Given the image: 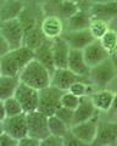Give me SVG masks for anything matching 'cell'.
Segmentation results:
<instances>
[{
  "instance_id": "cell-1",
  "label": "cell",
  "mask_w": 117,
  "mask_h": 146,
  "mask_svg": "<svg viewBox=\"0 0 117 146\" xmlns=\"http://www.w3.org/2000/svg\"><path fill=\"white\" fill-rule=\"evenodd\" d=\"M20 80L22 83L42 90L50 85L51 73L45 66H43L39 61L33 58L29 63H27L25 68L20 72Z\"/></svg>"
},
{
  "instance_id": "cell-2",
  "label": "cell",
  "mask_w": 117,
  "mask_h": 146,
  "mask_svg": "<svg viewBox=\"0 0 117 146\" xmlns=\"http://www.w3.org/2000/svg\"><path fill=\"white\" fill-rule=\"evenodd\" d=\"M117 78V65L112 58H107L104 62L99 63L90 68L89 82L99 89H105L110 83Z\"/></svg>"
},
{
  "instance_id": "cell-3",
  "label": "cell",
  "mask_w": 117,
  "mask_h": 146,
  "mask_svg": "<svg viewBox=\"0 0 117 146\" xmlns=\"http://www.w3.org/2000/svg\"><path fill=\"white\" fill-rule=\"evenodd\" d=\"M64 91L57 89L54 85H49L47 88L39 90V105L38 111L43 112L48 117L54 116L57 108L61 106L60 100Z\"/></svg>"
},
{
  "instance_id": "cell-4",
  "label": "cell",
  "mask_w": 117,
  "mask_h": 146,
  "mask_svg": "<svg viewBox=\"0 0 117 146\" xmlns=\"http://www.w3.org/2000/svg\"><path fill=\"white\" fill-rule=\"evenodd\" d=\"M0 34L5 38L11 49L23 45L25 29L19 18L0 20Z\"/></svg>"
},
{
  "instance_id": "cell-5",
  "label": "cell",
  "mask_w": 117,
  "mask_h": 146,
  "mask_svg": "<svg viewBox=\"0 0 117 146\" xmlns=\"http://www.w3.org/2000/svg\"><path fill=\"white\" fill-rule=\"evenodd\" d=\"M13 96L19 100V102L21 104L25 113H29V112H33L38 110V105H39V90L38 89L32 88V86L20 82Z\"/></svg>"
},
{
  "instance_id": "cell-6",
  "label": "cell",
  "mask_w": 117,
  "mask_h": 146,
  "mask_svg": "<svg viewBox=\"0 0 117 146\" xmlns=\"http://www.w3.org/2000/svg\"><path fill=\"white\" fill-rule=\"evenodd\" d=\"M27 115V123H28V134L33 138L42 141L44 138L50 134L49 131L48 116L40 111H33Z\"/></svg>"
},
{
  "instance_id": "cell-7",
  "label": "cell",
  "mask_w": 117,
  "mask_h": 146,
  "mask_svg": "<svg viewBox=\"0 0 117 146\" xmlns=\"http://www.w3.org/2000/svg\"><path fill=\"white\" fill-rule=\"evenodd\" d=\"M98 128H99V123L93 118V119L72 125L70 129L71 133L76 138H78L84 145H93L98 135Z\"/></svg>"
},
{
  "instance_id": "cell-8",
  "label": "cell",
  "mask_w": 117,
  "mask_h": 146,
  "mask_svg": "<svg viewBox=\"0 0 117 146\" xmlns=\"http://www.w3.org/2000/svg\"><path fill=\"white\" fill-rule=\"evenodd\" d=\"M3 127H4V131H6L7 134H10L17 140L28 135V123H27L26 113L7 117L3 122Z\"/></svg>"
},
{
  "instance_id": "cell-9",
  "label": "cell",
  "mask_w": 117,
  "mask_h": 146,
  "mask_svg": "<svg viewBox=\"0 0 117 146\" xmlns=\"http://www.w3.org/2000/svg\"><path fill=\"white\" fill-rule=\"evenodd\" d=\"M83 55H84L85 62H87V65L90 68L111 57V55L107 52V50L101 45L100 40H96V39L92 42L87 48L83 49Z\"/></svg>"
},
{
  "instance_id": "cell-10",
  "label": "cell",
  "mask_w": 117,
  "mask_h": 146,
  "mask_svg": "<svg viewBox=\"0 0 117 146\" xmlns=\"http://www.w3.org/2000/svg\"><path fill=\"white\" fill-rule=\"evenodd\" d=\"M88 80L85 78H82L77 74H74L72 71H70L67 67L65 68H56L51 74V83L50 85L56 86L57 89H60L62 91L68 90V88L77 80ZM89 82V80H88ZM90 83V82H89Z\"/></svg>"
},
{
  "instance_id": "cell-11",
  "label": "cell",
  "mask_w": 117,
  "mask_h": 146,
  "mask_svg": "<svg viewBox=\"0 0 117 146\" xmlns=\"http://www.w3.org/2000/svg\"><path fill=\"white\" fill-rule=\"evenodd\" d=\"M67 44L70 45L71 49H77V50H83L87 48L92 42H94V36L88 29H82V31H65L62 34Z\"/></svg>"
},
{
  "instance_id": "cell-12",
  "label": "cell",
  "mask_w": 117,
  "mask_h": 146,
  "mask_svg": "<svg viewBox=\"0 0 117 146\" xmlns=\"http://www.w3.org/2000/svg\"><path fill=\"white\" fill-rule=\"evenodd\" d=\"M67 68L72 71L74 74H77L82 78H85L89 80V72H90V67L87 65L83 55V50L77 49H71L68 55V63H67Z\"/></svg>"
},
{
  "instance_id": "cell-13",
  "label": "cell",
  "mask_w": 117,
  "mask_h": 146,
  "mask_svg": "<svg viewBox=\"0 0 117 146\" xmlns=\"http://www.w3.org/2000/svg\"><path fill=\"white\" fill-rule=\"evenodd\" d=\"M96 112H98V110L94 106V104L90 99V95L82 96L80 98L79 105L73 112V123H72V125L85 122V121H89V119H93V118H95Z\"/></svg>"
},
{
  "instance_id": "cell-14",
  "label": "cell",
  "mask_w": 117,
  "mask_h": 146,
  "mask_svg": "<svg viewBox=\"0 0 117 146\" xmlns=\"http://www.w3.org/2000/svg\"><path fill=\"white\" fill-rule=\"evenodd\" d=\"M40 28H42L44 35L47 39H56L62 36L65 32V25L61 17L58 16H47L40 23Z\"/></svg>"
},
{
  "instance_id": "cell-15",
  "label": "cell",
  "mask_w": 117,
  "mask_h": 146,
  "mask_svg": "<svg viewBox=\"0 0 117 146\" xmlns=\"http://www.w3.org/2000/svg\"><path fill=\"white\" fill-rule=\"evenodd\" d=\"M92 17L101 18L107 22L117 17V1L115 0H106V1L95 3L89 9Z\"/></svg>"
},
{
  "instance_id": "cell-16",
  "label": "cell",
  "mask_w": 117,
  "mask_h": 146,
  "mask_svg": "<svg viewBox=\"0 0 117 146\" xmlns=\"http://www.w3.org/2000/svg\"><path fill=\"white\" fill-rule=\"evenodd\" d=\"M51 49H53V56H54V62H55L56 68H65L67 67L68 63V55L71 51L70 45L67 44L66 40L60 36V38L53 39L51 43Z\"/></svg>"
},
{
  "instance_id": "cell-17",
  "label": "cell",
  "mask_w": 117,
  "mask_h": 146,
  "mask_svg": "<svg viewBox=\"0 0 117 146\" xmlns=\"http://www.w3.org/2000/svg\"><path fill=\"white\" fill-rule=\"evenodd\" d=\"M117 143V123L99 124L98 135L93 145H114Z\"/></svg>"
},
{
  "instance_id": "cell-18",
  "label": "cell",
  "mask_w": 117,
  "mask_h": 146,
  "mask_svg": "<svg viewBox=\"0 0 117 146\" xmlns=\"http://www.w3.org/2000/svg\"><path fill=\"white\" fill-rule=\"evenodd\" d=\"M51 43L53 40L47 39L39 48L34 50V58L39 61L43 66H45L50 73L56 70L55 62H54V56H53V49H51Z\"/></svg>"
},
{
  "instance_id": "cell-19",
  "label": "cell",
  "mask_w": 117,
  "mask_h": 146,
  "mask_svg": "<svg viewBox=\"0 0 117 146\" xmlns=\"http://www.w3.org/2000/svg\"><path fill=\"white\" fill-rule=\"evenodd\" d=\"M92 21V15L89 11L79 10L73 16L66 20V31H82L88 29Z\"/></svg>"
},
{
  "instance_id": "cell-20",
  "label": "cell",
  "mask_w": 117,
  "mask_h": 146,
  "mask_svg": "<svg viewBox=\"0 0 117 146\" xmlns=\"http://www.w3.org/2000/svg\"><path fill=\"white\" fill-rule=\"evenodd\" d=\"M114 96H115L114 91L107 89H100L96 90L95 93H93L90 95V99L98 111L107 112L111 110L112 102H114Z\"/></svg>"
},
{
  "instance_id": "cell-21",
  "label": "cell",
  "mask_w": 117,
  "mask_h": 146,
  "mask_svg": "<svg viewBox=\"0 0 117 146\" xmlns=\"http://www.w3.org/2000/svg\"><path fill=\"white\" fill-rule=\"evenodd\" d=\"M20 82L19 76H0V100L13 96Z\"/></svg>"
},
{
  "instance_id": "cell-22",
  "label": "cell",
  "mask_w": 117,
  "mask_h": 146,
  "mask_svg": "<svg viewBox=\"0 0 117 146\" xmlns=\"http://www.w3.org/2000/svg\"><path fill=\"white\" fill-rule=\"evenodd\" d=\"M47 40L45 35H44L40 26H34L33 28L25 32V39H23V45L31 48L32 50H35L39 48L44 42Z\"/></svg>"
},
{
  "instance_id": "cell-23",
  "label": "cell",
  "mask_w": 117,
  "mask_h": 146,
  "mask_svg": "<svg viewBox=\"0 0 117 146\" xmlns=\"http://www.w3.org/2000/svg\"><path fill=\"white\" fill-rule=\"evenodd\" d=\"M23 11V5L16 0H10L4 4V6L0 10V20H12L19 18L21 12Z\"/></svg>"
},
{
  "instance_id": "cell-24",
  "label": "cell",
  "mask_w": 117,
  "mask_h": 146,
  "mask_svg": "<svg viewBox=\"0 0 117 146\" xmlns=\"http://www.w3.org/2000/svg\"><path fill=\"white\" fill-rule=\"evenodd\" d=\"M48 123H49V131H50V134L56 135L58 138H64L70 131V128H71L55 115L48 117Z\"/></svg>"
},
{
  "instance_id": "cell-25",
  "label": "cell",
  "mask_w": 117,
  "mask_h": 146,
  "mask_svg": "<svg viewBox=\"0 0 117 146\" xmlns=\"http://www.w3.org/2000/svg\"><path fill=\"white\" fill-rule=\"evenodd\" d=\"M0 68H1V74L4 76H20V67L13 61L10 51L0 58Z\"/></svg>"
},
{
  "instance_id": "cell-26",
  "label": "cell",
  "mask_w": 117,
  "mask_h": 146,
  "mask_svg": "<svg viewBox=\"0 0 117 146\" xmlns=\"http://www.w3.org/2000/svg\"><path fill=\"white\" fill-rule=\"evenodd\" d=\"M109 29H110V22L101 20V18L92 17L90 25H89V32L94 36V39L99 40Z\"/></svg>"
},
{
  "instance_id": "cell-27",
  "label": "cell",
  "mask_w": 117,
  "mask_h": 146,
  "mask_svg": "<svg viewBox=\"0 0 117 146\" xmlns=\"http://www.w3.org/2000/svg\"><path fill=\"white\" fill-rule=\"evenodd\" d=\"M99 40H100L101 45L107 50V52L110 55H114L115 52H117V32L116 31L110 28Z\"/></svg>"
},
{
  "instance_id": "cell-28",
  "label": "cell",
  "mask_w": 117,
  "mask_h": 146,
  "mask_svg": "<svg viewBox=\"0 0 117 146\" xmlns=\"http://www.w3.org/2000/svg\"><path fill=\"white\" fill-rule=\"evenodd\" d=\"M78 10L79 6L76 1H73V0H64L58 5V17H61L62 20H67L71 16H73Z\"/></svg>"
},
{
  "instance_id": "cell-29",
  "label": "cell",
  "mask_w": 117,
  "mask_h": 146,
  "mask_svg": "<svg viewBox=\"0 0 117 146\" xmlns=\"http://www.w3.org/2000/svg\"><path fill=\"white\" fill-rule=\"evenodd\" d=\"M90 83L88 80H77L72 84L70 88H68V91L72 94H74L78 98H82V96H87L90 93Z\"/></svg>"
},
{
  "instance_id": "cell-30",
  "label": "cell",
  "mask_w": 117,
  "mask_h": 146,
  "mask_svg": "<svg viewBox=\"0 0 117 146\" xmlns=\"http://www.w3.org/2000/svg\"><path fill=\"white\" fill-rule=\"evenodd\" d=\"M4 104H5V110H6L7 117H12V116H17V115H21V113H25L21 104L19 102V100H17L15 96H11L6 100H4Z\"/></svg>"
},
{
  "instance_id": "cell-31",
  "label": "cell",
  "mask_w": 117,
  "mask_h": 146,
  "mask_svg": "<svg viewBox=\"0 0 117 146\" xmlns=\"http://www.w3.org/2000/svg\"><path fill=\"white\" fill-rule=\"evenodd\" d=\"M79 101H80V98L76 96L74 94H72L68 90H66L61 95L60 104H61V106H64L66 108H70V110H73L74 111V110L77 108V106L79 105Z\"/></svg>"
},
{
  "instance_id": "cell-32",
  "label": "cell",
  "mask_w": 117,
  "mask_h": 146,
  "mask_svg": "<svg viewBox=\"0 0 117 146\" xmlns=\"http://www.w3.org/2000/svg\"><path fill=\"white\" fill-rule=\"evenodd\" d=\"M73 110L66 108L64 106H60L57 108V111L55 113V116L58 117L61 121H64L68 127H72V123H73Z\"/></svg>"
},
{
  "instance_id": "cell-33",
  "label": "cell",
  "mask_w": 117,
  "mask_h": 146,
  "mask_svg": "<svg viewBox=\"0 0 117 146\" xmlns=\"http://www.w3.org/2000/svg\"><path fill=\"white\" fill-rule=\"evenodd\" d=\"M62 145H64L62 138H58V136L53 134H49L47 138H44L40 141V146H62Z\"/></svg>"
},
{
  "instance_id": "cell-34",
  "label": "cell",
  "mask_w": 117,
  "mask_h": 146,
  "mask_svg": "<svg viewBox=\"0 0 117 146\" xmlns=\"http://www.w3.org/2000/svg\"><path fill=\"white\" fill-rule=\"evenodd\" d=\"M0 146H19V140L4 131L0 135Z\"/></svg>"
},
{
  "instance_id": "cell-35",
  "label": "cell",
  "mask_w": 117,
  "mask_h": 146,
  "mask_svg": "<svg viewBox=\"0 0 117 146\" xmlns=\"http://www.w3.org/2000/svg\"><path fill=\"white\" fill-rule=\"evenodd\" d=\"M62 141H64V145H66V146L67 145L68 146H83L84 145L78 138H76V136L71 133V129H70L68 133L62 138Z\"/></svg>"
},
{
  "instance_id": "cell-36",
  "label": "cell",
  "mask_w": 117,
  "mask_h": 146,
  "mask_svg": "<svg viewBox=\"0 0 117 146\" xmlns=\"http://www.w3.org/2000/svg\"><path fill=\"white\" fill-rule=\"evenodd\" d=\"M19 146H40V140L33 138L29 134L19 140Z\"/></svg>"
},
{
  "instance_id": "cell-37",
  "label": "cell",
  "mask_w": 117,
  "mask_h": 146,
  "mask_svg": "<svg viewBox=\"0 0 117 146\" xmlns=\"http://www.w3.org/2000/svg\"><path fill=\"white\" fill-rule=\"evenodd\" d=\"M11 50V46L9 45V43L5 40V38L0 34V58H1L4 55H6L9 51Z\"/></svg>"
},
{
  "instance_id": "cell-38",
  "label": "cell",
  "mask_w": 117,
  "mask_h": 146,
  "mask_svg": "<svg viewBox=\"0 0 117 146\" xmlns=\"http://www.w3.org/2000/svg\"><path fill=\"white\" fill-rule=\"evenodd\" d=\"M6 118H7V115L5 110V104H4V100H0V123H3Z\"/></svg>"
},
{
  "instance_id": "cell-39",
  "label": "cell",
  "mask_w": 117,
  "mask_h": 146,
  "mask_svg": "<svg viewBox=\"0 0 117 146\" xmlns=\"http://www.w3.org/2000/svg\"><path fill=\"white\" fill-rule=\"evenodd\" d=\"M111 110L114 112H117V93H115V96H114V102H112V106Z\"/></svg>"
},
{
  "instance_id": "cell-40",
  "label": "cell",
  "mask_w": 117,
  "mask_h": 146,
  "mask_svg": "<svg viewBox=\"0 0 117 146\" xmlns=\"http://www.w3.org/2000/svg\"><path fill=\"white\" fill-rule=\"evenodd\" d=\"M110 28H112L114 31L117 32V17H115L114 20L110 21Z\"/></svg>"
},
{
  "instance_id": "cell-41",
  "label": "cell",
  "mask_w": 117,
  "mask_h": 146,
  "mask_svg": "<svg viewBox=\"0 0 117 146\" xmlns=\"http://www.w3.org/2000/svg\"><path fill=\"white\" fill-rule=\"evenodd\" d=\"M4 133V127H3V123H0V135Z\"/></svg>"
},
{
  "instance_id": "cell-42",
  "label": "cell",
  "mask_w": 117,
  "mask_h": 146,
  "mask_svg": "<svg viewBox=\"0 0 117 146\" xmlns=\"http://www.w3.org/2000/svg\"><path fill=\"white\" fill-rule=\"evenodd\" d=\"M95 3H100V1H106V0H94Z\"/></svg>"
},
{
  "instance_id": "cell-43",
  "label": "cell",
  "mask_w": 117,
  "mask_h": 146,
  "mask_svg": "<svg viewBox=\"0 0 117 146\" xmlns=\"http://www.w3.org/2000/svg\"><path fill=\"white\" fill-rule=\"evenodd\" d=\"M0 76H1V68H0Z\"/></svg>"
}]
</instances>
